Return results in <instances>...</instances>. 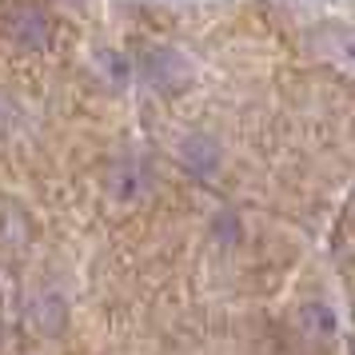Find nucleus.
Wrapping results in <instances>:
<instances>
[{
  "instance_id": "1",
  "label": "nucleus",
  "mask_w": 355,
  "mask_h": 355,
  "mask_svg": "<svg viewBox=\"0 0 355 355\" xmlns=\"http://www.w3.org/2000/svg\"><path fill=\"white\" fill-rule=\"evenodd\" d=\"M8 36L24 52H40L52 44V17L40 4H12L8 8Z\"/></svg>"
},
{
  "instance_id": "2",
  "label": "nucleus",
  "mask_w": 355,
  "mask_h": 355,
  "mask_svg": "<svg viewBox=\"0 0 355 355\" xmlns=\"http://www.w3.org/2000/svg\"><path fill=\"white\" fill-rule=\"evenodd\" d=\"M108 188H112V196H136L140 188H144V172L136 176V160L132 156H124V160L112 164V176H108Z\"/></svg>"
},
{
  "instance_id": "3",
  "label": "nucleus",
  "mask_w": 355,
  "mask_h": 355,
  "mask_svg": "<svg viewBox=\"0 0 355 355\" xmlns=\"http://www.w3.org/2000/svg\"><path fill=\"white\" fill-rule=\"evenodd\" d=\"M33 311H36V323H40L49 336H56V331L64 327V304H60V295H40Z\"/></svg>"
},
{
  "instance_id": "4",
  "label": "nucleus",
  "mask_w": 355,
  "mask_h": 355,
  "mask_svg": "<svg viewBox=\"0 0 355 355\" xmlns=\"http://www.w3.org/2000/svg\"><path fill=\"white\" fill-rule=\"evenodd\" d=\"M72 4H80V0H72Z\"/></svg>"
}]
</instances>
